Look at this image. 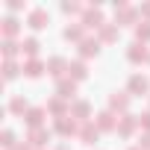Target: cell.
<instances>
[{"mask_svg": "<svg viewBox=\"0 0 150 150\" xmlns=\"http://www.w3.org/2000/svg\"><path fill=\"white\" fill-rule=\"evenodd\" d=\"M138 21H141V15H138V9H135V6L124 3V0H118V3H115V24H118V27H121V24L135 27Z\"/></svg>", "mask_w": 150, "mask_h": 150, "instance_id": "1", "label": "cell"}, {"mask_svg": "<svg viewBox=\"0 0 150 150\" xmlns=\"http://www.w3.org/2000/svg\"><path fill=\"white\" fill-rule=\"evenodd\" d=\"M80 24H83L86 30H100V27L106 24V18H103V9H100L97 3H91V6H86V12H83V18H80Z\"/></svg>", "mask_w": 150, "mask_h": 150, "instance_id": "2", "label": "cell"}, {"mask_svg": "<svg viewBox=\"0 0 150 150\" xmlns=\"http://www.w3.org/2000/svg\"><path fill=\"white\" fill-rule=\"evenodd\" d=\"M127 59H129L132 65L150 62V47H147V44H141V41H132V44L127 47Z\"/></svg>", "mask_w": 150, "mask_h": 150, "instance_id": "3", "label": "cell"}, {"mask_svg": "<svg viewBox=\"0 0 150 150\" xmlns=\"http://www.w3.org/2000/svg\"><path fill=\"white\" fill-rule=\"evenodd\" d=\"M27 24H30V30H44L47 24H50V15H47V9H41V6H35V9H30V15H27Z\"/></svg>", "mask_w": 150, "mask_h": 150, "instance_id": "4", "label": "cell"}, {"mask_svg": "<svg viewBox=\"0 0 150 150\" xmlns=\"http://www.w3.org/2000/svg\"><path fill=\"white\" fill-rule=\"evenodd\" d=\"M47 74H50V77H56V83L65 80V77H68V59L50 56V59H47Z\"/></svg>", "mask_w": 150, "mask_h": 150, "instance_id": "5", "label": "cell"}, {"mask_svg": "<svg viewBox=\"0 0 150 150\" xmlns=\"http://www.w3.org/2000/svg\"><path fill=\"white\" fill-rule=\"evenodd\" d=\"M129 91H112L109 94V112H124L127 115V109H129Z\"/></svg>", "mask_w": 150, "mask_h": 150, "instance_id": "6", "label": "cell"}, {"mask_svg": "<svg viewBox=\"0 0 150 150\" xmlns=\"http://www.w3.org/2000/svg\"><path fill=\"white\" fill-rule=\"evenodd\" d=\"M127 91L129 94H147L150 91V80L144 77V74H132L129 83H127Z\"/></svg>", "mask_w": 150, "mask_h": 150, "instance_id": "7", "label": "cell"}, {"mask_svg": "<svg viewBox=\"0 0 150 150\" xmlns=\"http://www.w3.org/2000/svg\"><path fill=\"white\" fill-rule=\"evenodd\" d=\"M118 35H121V27L118 24H109V21L97 30V41L100 44H112V41H118Z\"/></svg>", "mask_w": 150, "mask_h": 150, "instance_id": "8", "label": "cell"}, {"mask_svg": "<svg viewBox=\"0 0 150 150\" xmlns=\"http://www.w3.org/2000/svg\"><path fill=\"white\" fill-rule=\"evenodd\" d=\"M97 135H100V129H97V124H94V121H86V124H80V132H77V138H80L83 144H94V141H97Z\"/></svg>", "mask_w": 150, "mask_h": 150, "instance_id": "9", "label": "cell"}, {"mask_svg": "<svg viewBox=\"0 0 150 150\" xmlns=\"http://www.w3.org/2000/svg\"><path fill=\"white\" fill-rule=\"evenodd\" d=\"M21 68H24V77H30V80H38L41 74L47 71V62H41V59H27Z\"/></svg>", "mask_w": 150, "mask_h": 150, "instance_id": "10", "label": "cell"}, {"mask_svg": "<svg viewBox=\"0 0 150 150\" xmlns=\"http://www.w3.org/2000/svg\"><path fill=\"white\" fill-rule=\"evenodd\" d=\"M97 53H100V41H97V35H94V38L86 35V38L80 41V59L86 62V59H91V56H97Z\"/></svg>", "mask_w": 150, "mask_h": 150, "instance_id": "11", "label": "cell"}, {"mask_svg": "<svg viewBox=\"0 0 150 150\" xmlns=\"http://www.w3.org/2000/svg\"><path fill=\"white\" fill-rule=\"evenodd\" d=\"M44 109H47V112H50L53 118H65V115H71V106H68V103H65V100H62L59 94H56V97H50Z\"/></svg>", "mask_w": 150, "mask_h": 150, "instance_id": "12", "label": "cell"}, {"mask_svg": "<svg viewBox=\"0 0 150 150\" xmlns=\"http://www.w3.org/2000/svg\"><path fill=\"white\" fill-rule=\"evenodd\" d=\"M135 129H138V118H135V115H124V118H118V129H115L118 135L129 138Z\"/></svg>", "mask_w": 150, "mask_h": 150, "instance_id": "13", "label": "cell"}, {"mask_svg": "<svg viewBox=\"0 0 150 150\" xmlns=\"http://www.w3.org/2000/svg\"><path fill=\"white\" fill-rule=\"evenodd\" d=\"M68 77H71L74 83H83V80L88 77V68H86V62H83V59H74V62H68Z\"/></svg>", "mask_w": 150, "mask_h": 150, "instance_id": "14", "label": "cell"}, {"mask_svg": "<svg viewBox=\"0 0 150 150\" xmlns=\"http://www.w3.org/2000/svg\"><path fill=\"white\" fill-rule=\"evenodd\" d=\"M56 94H59L62 100H74V97H77V83H74L71 77L59 80V83H56Z\"/></svg>", "mask_w": 150, "mask_h": 150, "instance_id": "15", "label": "cell"}, {"mask_svg": "<svg viewBox=\"0 0 150 150\" xmlns=\"http://www.w3.org/2000/svg\"><path fill=\"white\" fill-rule=\"evenodd\" d=\"M68 118H71V115L56 118V124H53L56 132H59V135H77V132H80V121H68Z\"/></svg>", "mask_w": 150, "mask_h": 150, "instance_id": "16", "label": "cell"}, {"mask_svg": "<svg viewBox=\"0 0 150 150\" xmlns=\"http://www.w3.org/2000/svg\"><path fill=\"white\" fill-rule=\"evenodd\" d=\"M0 30H3V38H18V33H21V21H18L15 15H6L3 21H0Z\"/></svg>", "mask_w": 150, "mask_h": 150, "instance_id": "17", "label": "cell"}, {"mask_svg": "<svg viewBox=\"0 0 150 150\" xmlns=\"http://www.w3.org/2000/svg\"><path fill=\"white\" fill-rule=\"evenodd\" d=\"M44 118H47V109H44V106H35V109H30V112L24 115V121L30 124V129H38V127H44Z\"/></svg>", "mask_w": 150, "mask_h": 150, "instance_id": "18", "label": "cell"}, {"mask_svg": "<svg viewBox=\"0 0 150 150\" xmlns=\"http://www.w3.org/2000/svg\"><path fill=\"white\" fill-rule=\"evenodd\" d=\"M62 38H65V41H77V44H80V41L86 38V27H83L80 21H77V24H68L65 33H62Z\"/></svg>", "mask_w": 150, "mask_h": 150, "instance_id": "19", "label": "cell"}, {"mask_svg": "<svg viewBox=\"0 0 150 150\" xmlns=\"http://www.w3.org/2000/svg\"><path fill=\"white\" fill-rule=\"evenodd\" d=\"M38 38L35 35H27V38H21V53L27 56V59H38Z\"/></svg>", "mask_w": 150, "mask_h": 150, "instance_id": "20", "label": "cell"}, {"mask_svg": "<svg viewBox=\"0 0 150 150\" xmlns=\"http://www.w3.org/2000/svg\"><path fill=\"white\" fill-rule=\"evenodd\" d=\"M94 124H97V129H100V132H112V129H118V121H115V112H100Z\"/></svg>", "mask_w": 150, "mask_h": 150, "instance_id": "21", "label": "cell"}, {"mask_svg": "<svg viewBox=\"0 0 150 150\" xmlns=\"http://www.w3.org/2000/svg\"><path fill=\"white\" fill-rule=\"evenodd\" d=\"M88 115H91V106H88V100H77L71 106V118H77L80 124H86L88 121Z\"/></svg>", "mask_w": 150, "mask_h": 150, "instance_id": "22", "label": "cell"}, {"mask_svg": "<svg viewBox=\"0 0 150 150\" xmlns=\"http://www.w3.org/2000/svg\"><path fill=\"white\" fill-rule=\"evenodd\" d=\"M50 141V132L44 129V127H38V129H30V144L35 147V150H44V144Z\"/></svg>", "mask_w": 150, "mask_h": 150, "instance_id": "23", "label": "cell"}, {"mask_svg": "<svg viewBox=\"0 0 150 150\" xmlns=\"http://www.w3.org/2000/svg\"><path fill=\"white\" fill-rule=\"evenodd\" d=\"M0 47H3V59L6 62H15V56L21 53V41H15V38H3Z\"/></svg>", "mask_w": 150, "mask_h": 150, "instance_id": "24", "label": "cell"}, {"mask_svg": "<svg viewBox=\"0 0 150 150\" xmlns=\"http://www.w3.org/2000/svg\"><path fill=\"white\" fill-rule=\"evenodd\" d=\"M9 112L24 118V115L30 112V106H27V100H24V97H12V100H9Z\"/></svg>", "mask_w": 150, "mask_h": 150, "instance_id": "25", "label": "cell"}, {"mask_svg": "<svg viewBox=\"0 0 150 150\" xmlns=\"http://www.w3.org/2000/svg\"><path fill=\"white\" fill-rule=\"evenodd\" d=\"M135 41H141V44L150 41V21H138L135 24Z\"/></svg>", "mask_w": 150, "mask_h": 150, "instance_id": "26", "label": "cell"}, {"mask_svg": "<svg viewBox=\"0 0 150 150\" xmlns=\"http://www.w3.org/2000/svg\"><path fill=\"white\" fill-rule=\"evenodd\" d=\"M18 71H24V68H18V62H3V77L6 80H15Z\"/></svg>", "mask_w": 150, "mask_h": 150, "instance_id": "27", "label": "cell"}, {"mask_svg": "<svg viewBox=\"0 0 150 150\" xmlns=\"http://www.w3.org/2000/svg\"><path fill=\"white\" fill-rule=\"evenodd\" d=\"M0 144H3L6 150H12V147L18 144V141H15V132H12V129H3V132H0Z\"/></svg>", "mask_w": 150, "mask_h": 150, "instance_id": "28", "label": "cell"}, {"mask_svg": "<svg viewBox=\"0 0 150 150\" xmlns=\"http://www.w3.org/2000/svg\"><path fill=\"white\" fill-rule=\"evenodd\" d=\"M62 12L65 15H83L86 6H80V3H62Z\"/></svg>", "mask_w": 150, "mask_h": 150, "instance_id": "29", "label": "cell"}, {"mask_svg": "<svg viewBox=\"0 0 150 150\" xmlns=\"http://www.w3.org/2000/svg\"><path fill=\"white\" fill-rule=\"evenodd\" d=\"M6 9L9 12H21V9H27V3L24 0H6Z\"/></svg>", "mask_w": 150, "mask_h": 150, "instance_id": "30", "label": "cell"}, {"mask_svg": "<svg viewBox=\"0 0 150 150\" xmlns=\"http://www.w3.org/2000/svg\"><path fill=\"white\" fill-rule=\"evenodd\" d=\"M138 127H144V129L150 132V112H144V115L138 118Z\"/></svg>", "mask_w": 150, "mask_h": 150, "instance_id": "31", "label": "cell"}, {"mask_svg": "<svg viewBox=\"0 0 150 150\" xmlns=\"http://www.w3.org/2000/svg\"><path fill=\"white\" fill-rule=\"evenodd\" d=\"M138 15H141V21H144V18L150 21V3H141V6H138Z\"/></svg>", "mask_w": 150, "mask_h": 150, "instance_id": "32", "label": "cell"}, {"mask_svg": "<svg viewBox=\"0 0 150 150\" xmlns=\"http://www.w3.org/2000/svg\"><path fill=\"white\" fill-rule=\"evenodd\" d=\"M138 147H141V150H150V132H144V135L138 138Z\"/></svg>", "mask_w": 150, "mask_h": 150, "instance_id": "33", "label": "cell"}, {"mask_svg": "<svg viewBox=\"0 0 150 150\" xmlns=\"http://www.w3.org/2000/svg\"><path fill=\"white\" fill-rule=\"evenodd\" d=\"M12 150H33V144H15Z\"/></svg>", "mask_w": 150, "mask_h": 150, "instance_id": "34", "label": "cell"}, {"mask_svg": "<svg viewBox=\"0 0 150 150\" xmlns=\"http://www.w3.org/2000/svg\"><path fill=\"white\" fill-rule=\"evenodd\" d=\"M56 150H68V147H65V144H62V147H56Z\"/></svg>", "mask_w": 150, "mask_h": 150, "instance_id": "35", "label": "cell"}, {"mask_svg": "<svg viewBox=\"0 0 150 150\" xmlns=\"http://www.w3.org/2000/svg\"><path fill=\"white\" fill-rule=\"evenodd\" d=\"M129 150H141V147H129Z\"/></svg>", "mask_w": 150, "mask_h": 150, "instance_id": "36", "label": "cell"}]
</instances>
